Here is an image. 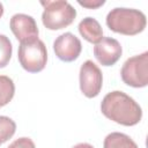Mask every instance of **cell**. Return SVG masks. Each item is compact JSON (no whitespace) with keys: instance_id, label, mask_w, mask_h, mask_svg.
<instances>
[{"instance_id":"obj_10","label":"cell","mask_w":148,"mask_h":148,"mask_svg":"<svg viewBox=\"0 0 148 148\" xmlns=\"http://www.w3.org/2000/svg\"><path fill=\"white\" fill-rule=\"evenodd\" d=\"M79 32L80 35L89 43L97 44L103 38V29L99 22L94 17H84L79 23Z\"/></svg>"},{"instance_id":"obj_7","label":"cell","mask_w":148,"mask_h":148,"mask_svg":"<svg viewBox=\"0 0 148 148\" xmlns=\"http://www.w3.org/2000/svg\"><path fill=\"white\" fill-rule=\"evenodd\" d=\"M9 27L20 43L31 42L38 38V27L35 18L27 14H15L9 21Z\"/></svg>"},{"instance_id":"obj_16","label":"cell","mask_w":148,"mask_h":148,"mask_svg":"<svg viewBox=\"0 0 148 148\" xmlns=\"http://www.w3.org/2000/svg\"><path fill=\"white\" fill-rule=\"evenodd\" d=\"M77 3L82 7H86V8H89V9H96L101 6H103L105 3L104 0H79Z\"/></svg>"},{"instance_id":"obj_2","label":"cell","mask_w":148,"mask_h":148,"mask_svg":"<svg viewBox=\"0 0 148 148\" xmlns=\"http://www.w3.org/2000/svg\"><path fill=\"white\" fill-rule=\"evenodd\" d=\"M105 22L108 28L117 34L134 36L145 30L147 18L141 10L117 7L109 12Z\"/></svg>"},{"instance_id":"obj_9","label":"cell","mask_w":148,"mask_h":148,"mask_svg":"<svg viewBox=\"0 0 148 148\" xmlns=\"http://www.w3.org/2000/svg\"><path fill=\"white\" fill-rule=\"evenodd\" d=\"M123 49L120 43L112 37H103L94 46V56L103 66L114 65L121 57Z\"/></svg>"},{"instance_id":"obj_11","label":"cell","mask_w":148,"mask_h":148,"mask_svg":"<svg viewBox=\"0 0 148 148\" xmlns=\"http://www.w3.org/2000/svg\"><path fill=\"white\" fill-rule=\"evenodd\" d=\"M103 148H139V147L128 135L120 132H112L105 136L103 142Z\"/></svg>"},{"instance_id":"obj_8","label":"cell","mask_w":148,"mask_h":148,"mask_svg":"<svg viewBox=\"0 0 148 148\" xmlns=\"http://www.w3.org/2000/svg\"><path fill=\"white\" fill-rule=\"evenodd\" d=\"M53 51L60 60L71 62L79 58L82 51V44L72 32H65L58 36L53 42Z\"/></svg>"},{"instance_id":"obj_17","label":"cell","mask_w":148,"mask_h":148,"mask_svg":"<svg viewBox=\"0 0 148 148\" xmlns=\"http://www.w3.org/2000/svg\"><path fill=\"white\" fill-rule=\"evenodd\" d=\"M72 148H94L91 145H89V143H86V142H82V143H77V145H75L74 147H72Z\"/></svg>"},{"instance_id":"obj_14","label":"cell","mask_w":148,"mask_h":148,"mask_svg":"<svg viewBox=\"0 0 148 148\" xmlns=\"http://www.w3.org/2000/svg\"><path fill=\"white\" fill-rule=\"evenodd\" d=\"M13 46L9 38L6 35H0V68H3L8 65L12 58Z\"/></svg>"},{"instance_id":"obj_1","label":"cell","mask_w":148,"mask_h":148,"mask_svg":"<svg viewBox=\"0 0 148 148\" xmlns=\"http://www.w3.org/2000/svg\"><path fill=\"white\" fill-rule=\"evenodd\" d=\"M102 113L110 120L124 125L134 126L142 118L141 106L127 94L114 90L106 94L101 103Z\"/></svg>"},{"instance_id":"obj_15","label":"cell","mask_w":148,"mask_h":148,"mask_svg":"<svg viewBox=\"0 0 148 148\" xmlns=\"http://www.w3.org/2000/svg\"><path fill=\"white\" fill-rule=\"evenodd\" d=\"M8 148H36V146L30 138L23 136V138L16 139L14 142H12Z\"/></svg>"},{"instance_id":"obj_18","label":"cell","mask_w":148,"mask_h":148,"mask_svg":"<svg viewBox=\"0 0 148 148\" xmlns=\"http://www.w3.org/2000/svg\"><path fill=\"white\" fill-rule=\"evenodd\" d=\"M3 15V6H2V3L0 2V17Z\"/></svg>"},{"instance_id":"obj_13","label":"cell","mask_w":148,"mask_h":148,"mask_svg":"<svg viewBox=\"0 0 148 148\" xmlns=\"http://www.w3.org/2000/svg\"><path fill=\"white\" fill-rule=\"evenodd\" d=\"M16 131L15 121L6 116H0V145L9 140Z\"/></svg>"},{"instance_id":"obj_6","label":"cell","mask_w":148,"mask_h":148,"mask_svg":"<svg viewBox=\"0 0 148 148\" xmlns=\"http://www.w3.org/2000/svg\"><path fill=\"white\" fill-rule=\"evenodd\" d=\"M103 86V75L99 67L91 60H86L80 68V89L82 94L92 98L96 97Z\"/></svg>"},{"instance_id":"obj_4","label":"cell","mask_w":148,"mask_h":148,"mask_svg":"<svg viewBox=\"0 0 148 148\" xmlns=\"http://www.w3.org/2000/svg\"><path fill=\"white\" fill-rule=\"evenodd\" d=\"M17 58L20 65L29 73H38L44 69L47 61V51L43 40L39 38L20 43Z\"/></svg>"},{"instance_id":"obj_12","label":"cell","mask_w":148,"mask_h":148,"mask_svg":"<svg viewBox=\"0 0 148 148\" xmlns=\"http://www.w3.org/2000/svg\"><path fill=\"white\" fill-rule=\"evenodd\" d=\"M15 94V84L9 76L0 75V108L8 104Z\"/></svg>"},{"instance_id":"obj_3","label":"cell","mask_w":148,"mask_h":148,"mask_svg":"<svg viewBox=\"0 0 148 148\" xmlns=\"http://www.w3.org/2000/svg\"><path fill=\"white\" fill-rule=\"evenodd\" d=\"M44 7L42 22L49 30H60L73 23L76 17L75 8L65 0L40 1Z\"/></svg>"},{"instance_id":"obj_5","label":"cell","mask_w":148,"mask_h":148,"mask_svg":"<svg viewBox=\"0 0 148 148\" xmlns=\"http://www.w3.org/2000/svg\"><path fill=\"white\" fill-rule=\"evenodd\" d=\"M120 76L130 87H146L148 84V52L128 58L121 67Z\"/></svg>"}]
</instances>
